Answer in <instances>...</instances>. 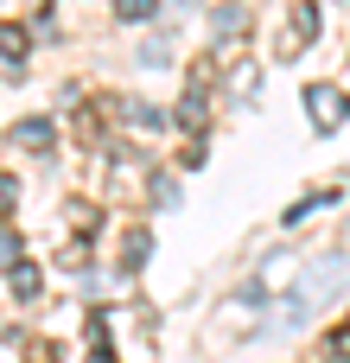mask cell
Instances as JSON below:
<instances>
[{
    "label": "cell",
    "mask_w": 350,
    "mask_h": 363,
    "mask_svg": "<svg viewBox=\"0 0 350 363\" xmlns=\"http://www.w3.org/2000/svg\"><path fill=\"white\" fill-rule=\"evenodd\" d=\"M147 249H153V236H147V230H128V236H121V268L134 274V268L147 262Z\"/></svg>",
    "instance_id": "4"
},
{
    "label": "cell",
    "mask_w": 350,
    "mask_h": 363,
    "mask_svg": "<svg viewBox=\"0 0 350 363\" xmlns=\"http://www.w3.org/2000/svg\"><path fill=\"white\" fill-rule=\"evenodd\" d=\"M179 121H185V128H204V121H210V108H204V96H185V108H179Z\"/></svg>",
    "instance_id": "8"
},
{
    "label": "cell",
    "mask_w": 350,
    "mask_h": 363,
    "mask_svg": "<svg viewBox=\"0 0 350 363\" xmlns=\"http://www.w3.org/2000/svg\"><path fill=\"white\" fill-rule=\"evenodd\" d=\"M6 287H13V300H32V294H38V274H32V268H13Z\"/></svg>",
    "instance_id": "7"
},
{
    "label": "cell",
    "mask_w": 350,
    "mask_h": 363,
    "mask_svg": "<svg viewBox=\"0 0 350 363\" xmlns=\"http://www.w3.org/2000/svg\"><path fill=\"white\" fill-rule=\"evenodd\" d=\"M147 191H153V204H179V185H172V172H153V179H147Z\"/></svg>",
    "instance_id": "6"
},
{
    "label": "cell",
    "mask_w": 350,
    "mask_h": 363,
    "mask_svg": "<svg viewBox=\"0 0 350 363\" xmlns=\"http://www.w3.org/2000/svg\"><path fill=\"white\" fill-rule=\"evenodd\" d=\"M325 204H338V198H332V191H312V198H300V204L287 211V223H306V217H312V211H325Z\"/></svg>",
    "instance_id": "5"
},
{
    "label": "cell",
    "mask_w": 350,
    "mask_h": 363,
    "mask_svg": "<svg viewBox=\"0 0 350 363\" xmlns=\"http://www.w3.org/2000/svg\"><path fill=\"white\" fill-rule=\"evenodd\" d=\"M115 13H121V19H147V13H153V0H115Z\"/></svg>",
    "instance_id": "9"
},
{
    "label": "cell",
    "mask_w": 350,
    "mask_h": 363,
    "mask_svg": "<svg viewBox=\"0 0 350 363\" xmlns=\"http://www.w3.org/2000/svg\"><path fill=\"white\" fill-rule=\"evenodd\" d=\"M13 140H19V147H32V153H51V140H57V128L32 115V121H19V128H13Z\"/></svg>",
    "instance_id": "2"
},
{
    "label": "cell",
    "mask_w": 350,
    "mask_h": 363,
    "mask_svg": "<svg viewBox=\"0 0 350 363\" xmlns=\"http://www.w3.org/2000/svg\"><path fill=\"white\" fill-rule=\"evenodd\" d=\"M344 332H350V319H344Z\"/></svg>",
    "instance_id": "10"
},
{
    "label": "cell",
    "mask_w": 350,
    "mask_h": 363,
    "mask_svg": "<svg viewBox=\"0 0 350 363\" xmlns=\"http://www.w3.org/2000/svg\"><path fill=\"white\" fill-rule=\"evenodd\" d=\"M306 102H312V121H319V128H332V121L344 115V108H338V89H325V83H312Z\"/></svg>",
    "instance_id": "3"
},
{
    "label": "cell",
    "mask_w": 350,
    "mask_h": 363,
    "mask_svg": "<svg viewBox=\"0 0 350 363\" xmlns=\"http://www.w3.org/2000/svg\"><path fill=\"white\" fill-rule=\"evenodd\" d=\"M312 38H319V6L300 0V6H293V32H287V57H293L300 45H312Z\"/></svg>",
    "instance_id": "1"
}]
</instances>
